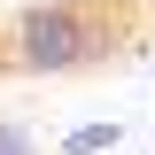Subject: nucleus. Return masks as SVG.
Instances as JSON below:
<instances>
[{"label": "nucleus", "instance_id": "nucleus-2", "mask_svg": "<svg viewBox=\"0 0 155 155\" xmlns=\"http://www.w3.org/2000/svg\"><path fill=\"white\" fill-rule=\"evenodd\" d=\"M116 140H124V124H78V132L62 140V155H109Z\"/></svg>", "mask_w": 155, "mask_h": 155}, {"label": "nucleus", "instance_id": "nucleus-3", "mask_svg": "<svg viewBox=\"0 0 155 155\" xmlns=\"http://www.w3.org/2000/svg\"><path fill=\"white\" fill-rule=\"evenodd\" d=\"M0 155H39L31 132H23V124H8V116H0Z\"/></svg>", "mask_w": 155, "mask_h": 155}, {"label": "nucleus", "instance_id": "nucleus-1", "mask_svg": "<svg viewBox=\"0 0 155 155\" xmlns=\"http://www.w3.org/2000/svg\"><path fill=\"white\" fill-rule=\"evenodd\" d=\"M93 47H101V31L85 23V8H31V16H16V31H8V54H16L23 70H39V78L78 70Z\"/></svg>", "mask_w": 155, "mask_h": 155}]
</instances>
